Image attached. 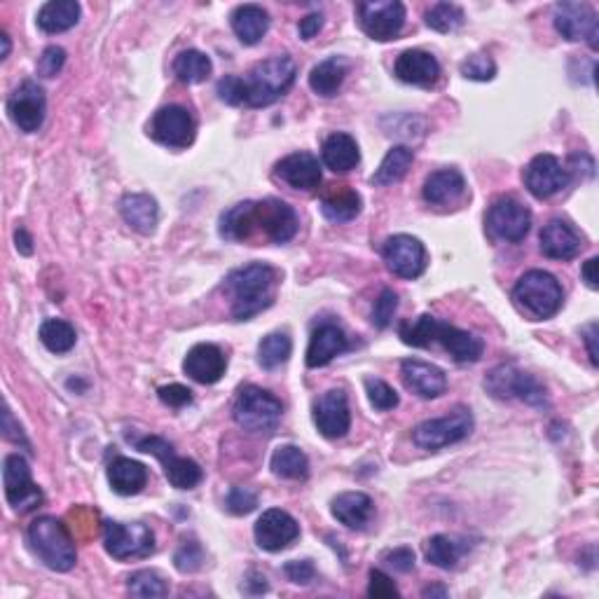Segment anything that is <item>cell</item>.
Masks as SVG:
<instances>
[{"instance_id":"cell-1","label":"cell","mask_w":599,"mask_h":599,"mask_svg":"<svg viewBox=\"0 0 599 599\" xmlns=\"http://www.w3.org/2000/svg\"><path fill=\"white\" fill-rule=\"evenodd\" d=\"M277 272L267 263H251L227 274L225 288L232 295V316L249 321L274 302Z\"/></svg>"},{"instance_id":"cell-2","label":"cell","mask_w":599,"mask_h":599,"mask_svg":"<svg viewBox=\"0 0 599 599\" xmlns=\"http://www.w3.org/2000/svg\"><path fill=\"white\" fill-rule=\"evenodd\" d=\"M295 75H298V66L286 54L260 61L246 78H242L244 106L267 108L277 103L293 87Z\"/></svg>"},{"instance_id":"cell-3","label":"cell","mask_w":599,"mask_h":599,"mask_svg":"<svg viewBox=\"0 0 599 599\" xmlns=\"http://www.w3.org/2000/svg\"><path fill=\"white\" fill-rule=\"evenodd\" d=\"M26 536H29L31 550L47 569L64 574V571H71L75 562H78L71 532H68L64 522L52 518V515H43V518L33 520Z\"/></svg>"},{"instance_id":"cell-4","label":"cell","mask_w":599,"mask_h":599,"mask_svg":"<svg viewBox=\"0 0 599 599\" xmlns=\"http://www.w3.org/2000/svg\"><path fill=\"white\" fill-rule=\"evenodd\" d=\"M513 302L522 314L534 321H546L562 309L564 293L560 281L550 272L529 270L513 288Z\"/></svg>"},{"instance_id":"cell-5","label":"cell","mask_w":599,"mask_h":599,"mask_svg":"<svg viewBox=\"0 0 599 599\" xmlns=\"http://www.w3.org/2000/svg\"><path fill=\"white\" fill-rule=\"evenodd\" d=\"M281 415H284V405L279 398L256 384H246L239 389L232 408L234 422L249 433H272L279 426Z\"/></svg>"},{"instance_id":"cell-6","label":"cell","mask_w":599,"mask_h":599,"mask_svg":"<svg viewBox=\"0 0 599 599\" xmlns=\"http://www.w3.org/2000/svg\"><path fill=\"white\" fill-rule=\"evenodd\" d=\"M485 389L497 401L518 398V401L532 405V408H546L548 405L546 387L532 373H525L513 363H501V366L492 368L485 377Z\"/></svg>"},{"instance_id":"cell-7","label":"cell","mask_w":599,"mask_h":599,"mask_svg":"<svg viewBox=\"0 0 599 599\" xmlns=\"http://www.w3.org/2000/svg\"><path fill=\"white\" fill-rule=\"evenodd\" d=\"M134 445L139 452L153 454L155 459H160L169 485L176 487V490H195V487L204 480L202 466L188 457H178L174 452V445H171L169 440H164L160 436H143L139 440H134Z\"/></svg>"},{"instance_id":"cell-8","label":"cell","mask_w":599,"mask_h":599,"mask_svg":"<svg viewBox=\"0 0 599 599\" xmlns=\"http://www.w3.org/2000/svg\"><path fill=\"white\" fill-rule=\"evenodd\" d=\"M471 431H473V415L466 408H457L454 412H450V415L429 419V422H422L419 426H415L412 440H415V445L422 447V450L436 452L454 443H461V440L471 436Z\"/></svg>"},{"instance_id":"cell-9","label":"cell","mask_w":599,"mask_h":599,"mask_svg":"<svg viewBox=\"0 0 599 599\" xmlns=\"http://www.w3.org/2000/svg\"><path fill=\"white\" fill-rule=\"evenodd\" d=\"M3 485L5 499H8L12 511L19 515L33 513L45 501L40 487L33 483L29 461H26L22 454H8V457H5Z\"/></svg>"},{"instance_id":"cell-10","label":"cell","mask_w":599,"mask_h":599,"mask_svg":"<svg viewBox=\"0 0 599 599\" xmlns=\"http://www.w3.org/2000/svg\"><path fill=\"white\" fill-rule=\"evenodd\" d=\"M103 546L106 553L115 560H136V557H148L155 550V534L141 522L108 520L103 522Z\"/></svg>"},{"instance_id":"cell-11","label":"cell","mask_w":599,"mask_h":599,"mask_svg":"<svg viewBox=\"0 0 599 599\" xmlns=\"http://www.w3.org/2000/svg\"><path fill=\"white\" fill-rule=\"evenodd\" d=\"M358 24L368 38L377 43H389L398 38L405 26V5L398 0H370V3H358Z\"/></svg>"},{"instance_id":"cell-12","label":"cell","mask_w":599,"mask_h":599,"mask_svg":"<svg viewBox=\"0 0 599 599\" xmlns=\"http://www.w3.org/2000/svg\"><path fill=\"white\" fill-rule=\"evenodd\" d=\"M485 227L492 239L518 244L529 234V227H532V213H529L527 206L518 202V199L501 197L490 206V211H487Z\"/></svg>"},{"instance_id":"cell-13","label":"cell","mask_w":599,"mask_h":599,"mask_svg":"<svg viewBox=\"0 0 599 599\" xmlns=\"http://www.w3.org/2000/svg\"><path fill=\"white\" fill-rule=\"evenodd\" d=\"M150 136L167 148H174V150L188 148L192 146V141H195L197 136L195 117L190 115L188 108L171 103V106H164L153 115V122H150Z\"/></svg>"},{"instance_id":"cell-14","label":"cell","mask_w":599,"mask_h":599,"mask_svg":"<svg viewBox=\"0 0 599 599\" xmlns=\"http://www.w3.org/2000/svg\"><path fill=\"white\" fill-rule=\"evenodd\" d=\"M555 29L569 43H588L590 50H597L599 19L588 3H557L555 5Z\"/></svg>"},{"instance_id":"cell-15","label":"cell","mask_w":599,"mask_h":599,"mask_svg":"<svg viewBox=\"0 0 599 599\" xmlns=\"http://www.w3.org/2000/svg\"><path fill=\"white\" fill-rule=\"evenodd\" d=\"M387 270L401 279H419L426 270V249L412 234H394L382 246Z\"/></svg>"},{"instance_id":"cell-16","label":"cell","mask_w":599,"mask_h":599,"mask_svg":"<svg viewBox=\"0 0 599 599\" xmlns=\"http://www.w3.org/2000/svg\"><path fill=\"white\" fill-rule=\"evenodd\" d=\"M45 92L38 82L24 80L8 99V115L15 127L24 134H36L45 122Z\"/></svg>"},{"instance_id":"cell-17","label":"cell","mask_w":599,"mask_h":599,"mask_svg":"<svg viewBox=\"0 0 599 599\" xmlns=\"http://www.w3.org/2000/svg\"><path fill=\"white\" fill-rule=\"evenodd\" d=\"M253 534H256L258 546L267 553H281L298 541L300 525L291 513L281 511V508H270L258 518Z\"/></svg>"},{"instance_id":"cell-18","label":"cell","mask_w":599,"mask_h":599,"mask_svg":"<svg viewBox=\"0 0 599 599\" xmlns=\"http://www.w3.org/2000/svg\"><path fill=\"white\" fill-rule=\"evenodd\" d=\"M571 181L569 171L555 155H536L525 169V188L536 199H548L567 188Z\"/></svg>"},{"instance_id":"cell-19","label":"cell","mask_w":599,"mask_h":599,"mask_svg":"<svg viewBox=\"0 0 599 599\" xmlns=\"http://www.w3.org/2000/svg\"><path fill=\"white\" fill-rule=\"evenodd\" d=\"M314 424L323 438L337 440L349 433V398L342 389H330L314 403Z\"/></svg>"},{"instance_id":"cell-20","label":"cell","mask_w":599,"mask_h":599,"mask_svg":"<svg viewBox=\"0 0 599 599\" xmlns=\"http://www.w3.org/2000/svg\"><path fill=\"white\" fill-rule=\"evenodd\" d=\"M256 227L270 242L286 244L298 232V216H295L293 206L281 199H263V202H256Z\"/></svg>"},{"instance_id":"cell-21","label":"cell","mask_w":599,"mask_h":599,"mask_svg":"<svg viewBox=\"0 0 599 599\" xmlns=\"http://www.w3.org/2000/svg\"><path fill=\"white\" fill-rule=\"evenodd\" d=\"M431 344H440L457 363H478L485 354V342L478 335L436 319Z\"/></svg>"},{"instance_id":"cell-22","label":"cell","mask_w":599,"mask_h":599,"mask_svg":"<svg viewBox=\"0 0 599 599\" xmlns=\"http://www.w3.org/2000/svg\"><path fill=\"white\" fill-rule=\"evenodd\" d=\"M401 377L405 389L419 398H426V401L443 396L447 391V377L443 370L433 363L419 361V358H405L401 363Z\"/></svg>"},{"instance_id":"cell-23","label":"cell","mask_w":599,"mask_h":599,"mask_svg":"<svg viewBox=\"0 0 599 599\" xmlns=\"http://www.w3.org/2000/svg\"><path fill=\"white\" fill-rule=\"evenodd\" d=\"M183 370L185 375L197 384H216L223 380L227 370V356L216 344H195V347L188 351V356H185Z\"/></svg>"},{"instance_id":"cell-24","label":"cell","mask_w":599,"mask_h":599,"mask_svg":"<svg viewBox=\"0 0 599 599\" xmlns=\"http://www.w3.org/2000/svg\"><path fill=\"white\" fill-rule=\"evenodd\" d=\"M394 73L405 85L433 87L440 78V64L431 52L405 50L401 57L396 59Z\"/></svg>"},{"instance_id":"cell-25","label":"cell","mask_w":599,"mask_h":599,"mask_svg":"<svg viewBox=\"0 0 599 599\" xmlns=\"http://www.w3.org/2000/svg\"><path fill=\"white\" fill-rule=\"evenodd\" d=\"M347 349V333L337 323H321L319 328H314L312 337H309L305 361L309 368H326L335 356H340Z\"/></svg>"},{"instance_id":"cell-26","label":"cell","mask_w":599,"mask_h":599,"mask_svg":"<svg viewBox=\"0 0 599 599\" xmlns=\"http://www.w3.org/2000/svg\"><path fill=\"white\" fill-rule=\"evenodd\" d=\"M541 253L550 260H571L583 249V239L567 220H550L541 230Z\"/></svg>"},{"instance_id":"cell-27","label":"cell","mask_w":599,"mask_h":599,"mask_svg":"<svg viewBox=\"0 0 599 599\" xmlns=\"http://www.w3.org/2000/svg\"><path fill=\"white\" fill-rule=\"evenodd\" d=\"M277 178L293 190H316L321 185V164L312 153H293L277 164Z\"/></svg>"},{"instance_id":"cell-28","label":"cell","mask_w":599,"mask_h":599,"mask_svg":"<svg viewBox=\"0 0 599 599\" xmlns=\"http://www.w3.org/2000/svg\"><path fill=\"white\" fill-rule=\"evenodd\" d=\"M120 213L125 218V223L132 227L134 232L153 234L160 223V206H157L155 197L146 195V192H134V195H125L120 199Z\"/></svg>"},{"instance_id":"cell-29","label":"cell","mask_w":599,"mask_h":599,"mask_svg":"<svg viewBox=\"0 0 599 599\" xmlns=\"http://www.w3.org/2000/svg\"><path fill=\"white\" fill-rule=\"evenodd\" d=\"M333 518L349 529H366L375 515V504L363 492H342L330 504Z\"/></svg>"},{"instance_id":"cell-30","label":"cell","mask_w":599,"mask_h":599,"mask_svg":"<svg viewBox=\"0 0 599 599\" xmlns=\"http://www.w3.org/2000/svg\"><path fill=\"white\" fill-rule=\"evenodd\" d=\"M108 483L120 497H134L148 485V468L141 461L117 457L108 466Z\"/></svg>"},{"instance_id":"cell-31","label":"cell","mask_w":599,"mask_h":599,"mask_svg":"<svg viewBox=\"0 0 599 599\" xmlns=\"http://www.w3.org/2000/svg\"><path fill=\"white\" fill-rule=\"evenodd\" d=\"M234 36L244 45H258L270 31V15L260 5H239L230 17Z\"/></svg>"},{"instance_id":"cell-32","label":"cell","mask_w":599,"mask_h":599,"mask_svg":"<svg viewBox=\"0 0 599 599\" xmlns=\"http://www.w3.org/2000/svg\"><path fill=\"white\" fill-rule=\"evenodd\" d=\"M321 213L333 223H349L361 213V195L349 185H330L321 195Z\"/></svg>"},{"instance_id":"cell-33","label":"cell","mask_w":599,"mask_h":599,"mask_svg":"<svg viewBox=\"0 0 599 599\" xmlns=\"http://www.w3.org/2000/svg\"><path fill=\"white\" fill-rule=\"evenodd\" d=\"M466 192V181L464 174L459 169H440L426 178L422 195L429 204L443 206L457 199Z\"/></svg>"},{"instance_id":"cell-34","label":"cell","mask_w":599,"mask_h":599,"mask_svg":"<svg viewBox=\"0 0 599 599\" xmlns=\"http://www.w3.org/2000/svg\"><path fill=\"white\" fill-rule=\"evenodd\" d=\"M321 160L330 171L335 174H347L361 162V153H358V143L354 136L349 134H330L321 146Z\"/></svg>"},{"instance_id":"cell-35","label":"cell","mask_w":599,"mask_h":599,"mask_svg":"<svg viewBox=\"0 0 599 599\" xmlns=\"http://www.w3.org/2000/svg\"><path fill=\"white\" fill-rule=\"evenodd\" d=\"M256 232V202L234 204L220 216V237L227 242H249Z\"/></svg>"},{"instance_id":"cell-36","label":"cell","mask_w":599,"mask_h":599,"mask_svg":"<svg viewBox=\"0 0 599 599\" xmlns=\"http://www.w3.org/2000/svg\"><path fill=\"white\" fill-rule=\"evenodd\" d=\"M80 3L75 0H50L38 10V29L50 36L71 31L80 22Z\"/></svg>"},{"instance_id":"cell-37","label":"cell","mask_w":599,"mask_h":599,"mask_svg":"<svg viewBox=\"0 0 599 599\" xmlns=\"http://www.w3.org/2000/svg\"><path fill=\"white\" fill-rule=\"evenodd\" d=\"M349 73V61L344 57H328L321 64H316L309 73V87L319 96H335L344 85V78Z\"/></svg>"},{"instance_id":"cell-38","label":"cell","mask_w":599,"mask_h":599,"mask_svg":"<svg viewBox=\"0 0 599 599\" xmlns=\"http://www.w3.org/2000/svg\"><path fill=\"white\" fill-rule=\"evenodd\" d=\"M412 160H415V153L408 146H394L384 155V160L377 167L373 178H370V183L377 185V188H387V185L403 181L412 167Z\"/></svg>"},{"instance_id":"cell-39","label":"cell","mask_w":599,"mask_h":599,"mask_svg":"<svg viewBox=\"0 0 599 599\" xmlns=\"http://www.w3.org/2000/svg\"><path fill=\"white\" fill-rule=\"evenodd\" d=\"M270 468L277 478L305 480L309 475V459L298 445H281L272 454Z\"/></svg>"},{"instance_id":"cell-40","label":"cell","mask_w":599,"mask_h":599,"mask_svg":"<svg viewBox=\"0 0 599 599\" xmlns=\"http://www.w3.org/2000/svg\"><path fill=\"white\" fill-rule=\"evenodd\" d=\"M213 71L211 59L199 50H185L174 59V75L183 85H199Z\"/></svg>"},{"instance_id":"cell-41","label":"cell","mask_w":599,"mask_h":599,"mask_svg":"<svg viewBox=\"0 0 599 599\" xmlns=\"http://www.w3.org/2000/svg\"><path fill=\"white\" fill-rule=\"evenodd\" d=\"M40 342L52 354H68L78 342V335H75V328L68 321L47 319L40 326Z\"/></svg>"},{"instance_id":"cell-42","label":"cell","mask_w":599,"mask_h":599,"mask_svg":"<svg viewBox=\"0 0 599 599\" xmlns=\"http://www.w3.org/2000/svg\"><path fill=\"white\" fill-rule=\"evenodd\" d=\"M424 555H426V560L433 564V567L452 569V567H457L461 555H464V546L454 541L452 536L436 534L426 541Z\"/></svg>"},{"instance_id":"cell-43","label":"cell","mask_w":599,"mask_h":599,"mask_svg":"<svg viewBox=\"0 0 599 599\" xmlns=\"http://www.w3.org/2000/svg\"><path fill=\"white\" fill-rule=\"evenodd\" d=\"M293 342L288 333H270L258 344V363L263 370H277L291 358Z\"/></svg>"},{"instance_id":"cell-44","label":"cell","mask_w":599,"mask_h":599,"mask_svg":"<svg viewBox=\"0 0 599 599\" xmlns=\"http://www.w3.org/2000/svg\"><path fill=\"white\" fill-rule=\"evenodd\" d=\"M466 15L459 5L454 3H436L426 12V26L438 33H452L464 26Z\"/></svg>"},{"instance_id":"cell-45","label":"cell","mask_w":599,"mask_h":599,"mask_svg":"<svg viewBox=\"0 0 599 599\" xmlns=\"http://www.w3.org/2000/svg\"><path fill=\"white\" fill-rule=\"evenodd\" d=\"M127 590H129V595H134V597L153 599V597H167L169 585L164 583V578L157 574V571L143 569V571H136V574L129 576Z\"/></svg>"},{"instance_id":"cell-46","label":"cell","mask_w":599,"mask_h":599,"mask_svg":"<svg viewBox=\"0 0 599 599\" xmlns=\"http://www.w3.org/2000/svg\"><path fill=\"white\" fill-rule=\"evenodd\" d=\"M366 391H368L370 405H373L377 412H389V410L398 408L396 389L384 380H377V377H368Z\"/></svg>"},{"instance_id":"cell-47","label":"cell","mask_w":599,"mask_h":599,"mask_svg":"<svg viewBox=\"0 0 599 599\" xmlns=\"http://www.w3.org/2000/svg\"><path fill=\"white\" fill-rule=\"evenodd\" d=\"M461 75L466 80L475 82H490L497 75V64H494L490 54H473L461 64Z\"/></svg>"},{"instance_id":"cell-48","label":"cell","mask_w":599,"mask_h":599,"mask_svg":"<svg viewBox=\"0 0 599 599\" xmlns=\"http://www.w3.org/2000/svg\"><path fill=\"white\" fill-rule=\"evenodd\" d=\"M174 564H176V569L181 571V574H192V571L202 569V564H204L202 546H199L197 541H185L183 546L176 550Z\"/></svg>"},{"instance_id":"cell-49","label":"cell","mask_w":599,"mask_h":599,"mask_svg":"<svg viewBox=\"0 0 599 599\" xmlns=\"http://www.w3.org/2000/svg\"><path fill=\"white\" fill-rule=\"evenodd\" d=\"M256 506H258V494L249 490V487H232L225 499V508L232 515H249L256 511Z\"/></svg>"},{"instance_id":"cell-50","label":"cell","mask_w":599,"mask_h":599,"mask_svg":"<svg viewBox=\"0 0 599 599\" xmlns=\"http://www.w3.org/2000/svg\"><path fill=\"white\" fill-rule=\"evenodd\" d=\"M398 309V295L391 291V288H384V291L380 293V298L375 300V307H373V323L375 328H389V323L394 321V314Z\"/></svg>"},{"instance_id":"cell-51","label":"cell","mask_w":599,"mask_h":599,"mask_svg":"<svg viewBox=\"0 0 599 599\" xmlns=\"http://www.w3.org/2000/svg\"><path fill=\"white\" fill-rule=\"evenodd\" d=\"M66 64V50L59 45L45 47V52L38 59V75L40 78H54L61 73V68Z\"/></svg>"},{"instance_id":"cell-52","label":"cell","mask_w":599,"mask_h":599,"mask_svg":"<svg viewBox=\"0 0 599 599\" xmlns=\"http://www.w3.org/2000/svg\"><path fill=\"white\" fill-rule=\"evenodd\" d=\"M218 96L220 101L230 103V106H244V85L239 75H225L218 82Z\"/></svg>"},{"instance_id":"cell-53","label":"cell","mask_w":599,"mask_h":599,"mask_svg":"<svg viewBox=\"0 0 599 599\" xmlns=\"http://www.w3.org/2000/svg\"><path fill=\"white\" fill-rule=\"evenodd\" d=\"M368 595L375 599H391V597H398V588H396V583L391 581V576H387L380 569H373L370 571Z\"/></svg>"},{"instance_id":"cell-54","label":"cell","mask_w":599,"mask_h":599,"mask_svg":"<svg viewBox=\"0 0 599 599\" xmlns=\"http://www.w3.org/2000/svg\"><path fill=\"white\" fill-rule=\"evenodd\" d=\"M157 396H160V401L164 405H169V408H174V410H181V408H185V405L192 403V391L188 387H183V384H169V387H160Z\"/></svg>"},{"instance_id":"cell-55","label":"cell","mask_w":599,"mask_h":599,"mask_svg":"<svg viewBox=\"0 0 599 599\" xmlns=\"http://www.w3.org/2000/svg\"><path fill=\"white\" fill-rule=\"evenodd\" d=\"M284 574L295 585H309L316 578V567L312 560H291L284 567Z\"/></svg>"},{"instance_id":"cell-56","label":"cell","mask_w":599,"mask_h":599,"mask_svg":"<svg viewBox=\"0 0 599 599\" xmlns=\"http://www.w3.org/2000/svg\"><path fill=\"white\" fill-rule=\"evenodd\" d=\"M384 560H387L389 567H394L398 574H408V571L415 569V553L412 548H394L389 553H384Z\"/></svg>"},{"instance_id":"cell-57","label":"cell","mask_w":599,"mask_h":599,"mask_svg":"<svg viewBox=\"0 0 599 599\" xmlns=\"http://www.w3.org/2000/svg\"><path fill=\"white\" fill-rule=\"evenodd\" d=\"M3 429H5V433H3L5 438L12 440V443H15V445H24L26 450H29L31 443H29V440H26V436H24L22 424H17V422H15V415H12V410H10V408H5V412H3Z\"/></svg>"},{"instance_id":"cell-58","label":"cell","mask_w":599,"mask_h":599,"mask_svg":"<svg viewBox=\"0 0 599 599\" xmlns=\"http://www.w3.org/2000/svg\"><path fill=\"white\" fill-rule=\"evenodd\" d=\"M321 29H323V15H321V12H312V15L302 17L300 24H298V31H300L302 40H312Z\"/></svg>"},{"instance_id":"cell-59","label":"cell","mask_w":599,"mask_h":599,"mask_svg":"<svg viewBox=\"0 0 599 599\" xmlns=\"http://www.w3.org/2000/svg\"><path fill=\"white\" fill-rule=\"evenodd\" d=\"M242 590L249 592V595H260V592H267V578L263 574H258V571H251V574L246 576Z\"/></svg>"},{"instance_id":"cell-60","label":"cell","mask_w":599,"mask_h":599,"mask_svg":"<svg viewBox=\"0 0 599 599\" xmlns=\"http://www.w3.org/2000/svg\"><path fill=\"white\" fill-rule=\"evenodd\" d=\"M583 340H585V344H588V354H590L592 366H599V354H597V347H595V342H597V323H590V326L583 330Z\"/></svg>"},{"instance_id":"cell-61","label":"cell","mask_w":599,"mask_h":599,"mask_svg":"<svg viewBox=\"0 0 599 599\" xmlns=\"http://www.w3.org/2000/svg\"><path fill=\"white\" fill-rule=\"evenodd\" d=\"M597 267H599V260H597V258H590V260H585V263H583V270H581L585 286L592 288V291H595V288L599 286Z\"/></svg>"},{"instance_id":"cell-62","label":"cell","mask_w":599,"mask_h":599,"mask_svg":"<svg viewBox=\"0 0 599 599\" xmlns=\"http://www.w3.org/2000/svg\"><path fill=\"white\" fill-rule=\"evenodd\" d=\"M15 242H17V251L22 253V256H31V253H33V239H31V234L24 230V227H19V230L15 232Z\"/></svg>"},{"instance_id":"cell-63","label":"cell","mask_w":599,"mask_h":599,"mask_svg":"<svg viewBox=\"0 0 599 599\" xmlns=\"http://www.w3.org/2000/svg\"><path fill=\"white\" fill-rule=\"evenodd\" d=\"M0 43H3V52H0V59H8L10 50H12V43H10V36L5 31L0 33Z\"/></svg>"},{"instance_id":"cell-64","label":"cell","mask_w":599,"mask_h":599,"mask_svg":"<svg viewBox=\"0 0 599 599\" xmlns=\"http://www.w3.org/2000/svg\"><path fill=\"white\" fill-rule=\"evenodd\" d=\"M433 595L445 597V595H447V590H445V588H426V590H424V597H433Z\"/></svg>"}]
</instances>
